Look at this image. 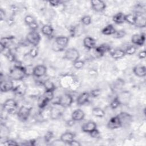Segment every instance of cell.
I'll use <instances>...</instances> for the list:
<instances>
[{"instance_id":"obj_1","label":"cell","mask_w":146,"mask_h":146,"mask_svg":"<svg viewBox=\"0 0 146 146\" xmlns=\"http://www.w3.org/2000/svg\"><path fill=\"white\" fill-rule=\"evenodd\" d=\"M27 72L26 67L21 65H15L10 71L9 78L12 80H22L26 75Z\"/></svg>"},{"instance_id":"obj_2","label":"cell","mask_w":146,"mask_h":146,"mask_svg":"<svg viewBox=\"0 0 146 146\" xmlns=\"http://www.w3.org/2000/svg\"><path fill=\"white\" fill-rule=\"evenodd\" d=\"M69 42V38L66 36H59L55 39L52 46V49L54 51H61L64 50Z\"/></svg>"},{"instance_id":"obj_3","label":"cell","mask_w":146,"mask_h":146,"mask_svg":"<svg viewBox=\"0 0 146 146\" xmlns=\"http://www.w3.org/2000/svg\"><path fill=\"white\" fill-rule=\"evenodd\" d=\"M73 99L72 96L69 94H64L59 96L57 100L53 103L54 104L59 105L63 108L70 107L72 103Z\"/></svg>"},{"instance_id":"obj_4","label":"cell","mask_w":146,"mask_h":146,"mask_svg":"<svg viewBox=\"0 0 146 146\" xmlns=\"http://www.w3.org/2000/svg\"><path fill=\"white\" fill-rule=\"evenodd\" d=\"M40 39L39 34L36 31H31L26 35V40L33 46H37Z\"/></svg>"},{"instance_id":"obj_5","label":"cell","mask_w":146,"mask_h":146,"mask_svg":"<svg viewBox=\"0 0 146 146\" xmlns=\"http://www.w3.org/2000/svg\"><path fill=\"white\" fill-rule=\"evenodd\" d=\"M18 107L17 102L13 99H7L2 104L3 110L8 113H13L16 111Z\"/></svg>"},{"instance_id":"obj_6","label":"cell","mask_w":146,"mask_h":146,"mask_svg":"<svg viewBox=\"0 0 146 146\" xmlns=\"http://www.w3.org/2000/svg\"><path fill=\"white\" fill-rule=\"evenodd\" d=\"M79 56V51L75 48H68L64 52V58L72 62L78 60Z\"/></svg>"},{"instance_id":"obj_7","label":"cell","mask_w":146,"mask_h":146,"mask_svg":"<svg viewBox=\"0 0 146 146\" xmlns=\"http://www.w3.org/2000/svg\"><path fill=\"white\" fill-rule=\"evenodd\" d=\"M31 113V108L23 106H21L18 112H17V117L18 119L22 121H26Z\"/></svg>"},{"instance_id":"obj_8","label":"cell","mask_w":146,"mask_h":146,"mask_svg":"<svg viewBox=\"0 0 146 146\" xmlns=\"http://www.w3.org/2000/svg\"><path fill=\"white\" fill-rule=\"evenodd\" d=\"M121 127H122V124L117 115L112 117L107 123V127L111 129H116Z\"/></svg>"},{"instance_id":"obj_9","label":"cell","mask_w":146,"mask_h":146,"mask_svg":"<svg viewBox=\"0 0 146 146\" xmlns=\"http://www.w3.org/2000/svg\"><path fill=\"white\" fill-rule=\"evenodd\" d=\"M14 87L13 80L10 78L9 79H5L3 81H1V91L2 92H7L10 91H13Z\"/></svg>"},{"instance_id":"obj_10","label":"cell","mask_w":146,"mask_h":146,"mask_svg":"<svg viewBox=\"0 0 146 146\" xmlns=\"http://www.w3.org/2000/svg\"><path fill=\"white\" fill-rule=\"evenodd\" d=\"M47 72V68L45 66L39 64L33 68V74L35 77L41 78L44 76Z\"/></svg>"},{"instance_id":"obj_11","label":"cell","mask_w":146,"mask_h":146,"mask_svg":"<svg viewBox=\"0 0 146 146\" xmlns=\"http://www.w3.org/2000/svg\"><path fill=\"white\" fill-rule=\"evenodd\" d=\"M91 5L92 9L96 12H101L103 11L106 7V5L105 2L101 0L91 1Z\"/></svg>"},{"instance_id":"obj_12","label":"cell","mask_w":146,"mask_h":146,"mask_svg":"<svg viewBox=\"0 0 146 146\" xmlns=\"http://www.w3.org/2000/svg\"><path fill=\"white\" fill-rule=\"evenodd\" d=\"M145 34L143 33L140 34H134L132 36L131 42L135 45L142 46L145 42Z\"/></svg>"},{"instance_id":"obj_13","label":"cell","mask_w":146,"mask_h":146,"mask_svg":"<svg viewBox=\"0 0 146 146\" xmlns=\"http://www.w3.org/2000/svg\"><path fill=\"white\" fill-rule=\"evenodd\" d=\"M85 116V113L80 109L75 110L71 114V119L75 121H79L82 120Z\"/></svg>"},{"instance_id":"obj_14","label":"cell","mask_w":146,"mask_h":146,"mask_svg":"<svg viewBox=\"0 0 146 146\" xmlns=\"http://www.w3.org/2000/svg\"><path fill=\"white\" fill-rule=\"evenodd\" d=\"M136 15V22L135 25L140 28H143L145 27L146 19L145 17L141 13H137Z\"/></svg>"},{"instance_id":"obj_15","label":"cell","mask_w":146,"mask_h":146,"mask_svg":"<svg viewBox=\"0 0 146 146\" xmlns=\"http://www.w3.org/2000/svg\"><path fill=\"white\" fill-rule=\"evenodd\" d=\"M133 72L138 77H144L146 75V68L144 66L137 65L133 67Z\"/></svg>"},{"instance_id":"obj_16","label":"cell","mask_w":146,"mask_h":146,"mask_svg":"<svg viewBox=\"0 0 146 146\" xmlns=\"http://www.w3.org/2000/svg\"><path fill=\"white\" fill-rule=\"evenodd\" d=\"M96 124L92 121H90L84 124L82 127V130L84 132L90 133L94 129H96Z\"/></svg>"},{"instance_id":"obj_17","label":"cell","mask_w":146,"mask_h":146,"mask_svg":"<svg viewBox=\"0 0 146 146\" xmlns=\"http://www.w3.org/2000/svg\"><path fill=\"white\" fill-rule=\"evenodd\" d=\"M95 49L97 54L99 55L100 56H102L107 52L110 51L111 50V47L110 46H109L108 44L104 43L98 47H96Z\"/></svg>"},{"instance_id":"obj_18","label":"cell","mask_w":146,"mask_h":146,"mask_svg":"<svg viewBox=\"0 0 146 146\" xmlns=\"http://www.w3.org/2000/svg\"><path fill=\"white\" fill-rule=\"evenodd\" d=\"M90 96V94L87 92H84L80 94L76 99L77 104H78L79 106H82L86 104L88 101Z\"/></svg>"},{"instance_id":"obj_19","label":"cell","mask_w":146,"mask_h":146,"mask_svg":"<svg viewBox=\"0 0 146 146\" xmlns=\"http://www.w3.org/2000/svg\"><path fill=\"white\" fill-rule=\"evenodd\" d=\"M83 45L86 48L91 50L95 48L96 41L92 38L90 36H87L83 39Z\"/></svg>"},{"instance_id":"obj_20","label":"cell","mask_w":146,"mask_h":146,"mask_svg":"<svg viewBox=\"0 0 146 146\" xmlns=\"http://www.w3.org/2000/svg\"><path fill=\"white\" fill-rule=\"evenodd\" d=\"M75 136V135L74 133L70 132H66L62 134L60 139L62 142L66 143L67 144L68 143H69L70 141L74 139Z\"/></svg>"},{"instance_id":"obj_21","label":"cell","mask_w":146,"mask_h":146,"mask_svg":"<svg viewBox=\"0 0 146 146\" xmlns=\"http://www.w3.org/2000/svg\"><path fill=\"white\" fill-rule=\"evenodd\" d=\"M113 21L116 24H121L125 22V14L119 12L115 14L112 17Z\"/></svg>"},{"instance_id":"obj_22","label":"cell","mask_w":146,"mask_h":146,"mask_svg":"<svg viewBox=\"0 0 146 146\" xmlns=\"http://www.w3.org/2000/svg\"><path fill=\"white\" fill-rule=\"evenodd\" d=\"M125 51L122 49H117L111 52V56L115 59H119L125 56Z\"/></svg>"},{"instance_id":"obj_23","label":"cell","mask_w":146,"mask_h":146,"mask_svg":"<svg viewBox=\"0 0 146 146\" xmlns=\"http://www.w3.org/2000/svg\"><path fill=\"white\" fill-rule=\"evenodd\" d=\"M41 31L43 35L47 36H50L52 35L54 30L51 26L49 25H44L42 26L41 29Z\"/></svg>"},{"instance_id":"obj_24","label":"cell","mask_w":146,"mask_h":146,"mask_svg":"<svg viewBox=\"0 0 146 146\" xmlns=\"http://www.w3.org/2000/svg\"><path fill=\"white\" fill-rule=\"evenodd\" d=\"M116 31L115 29L112 25H108L104 27L102 31L103 34L106 35H113Z\"/></svg>"},{"instance_id":"obj_25","label":"cell","mask_w":146,"mask_h":146,"mask_svg":"<svg viewBox=\"0 0 146 146\" xmlns=\"http://www.w3.org/2000/svg\"><path fill=\"white\" fill-rule=\"evenodd\" d=\"M26 90V86L25 84H19L18 86L14 87L13 90V91L17 95H22L25 93Z\"/></svg>"},{"instance_id":"obj_26","label":"cell","mask_w":146,"mask_h":146,"mask_svg":"<svg viewBox=\"0 0 146 146\" xmlns=\"http://www.w3.org/2000/svg\"><path fill=\"white\" fill-rule=\"evenodd\" d=\"M43 85L45 88V91H54L55 90V86L50 80L47 79L45 81L43 82Z\"/></svg>"},{"instance_id":"obj_27","label":"cell","mask_w":146,"mask_h":146,"mask_svg":"<svg viewBox=\"0 0 146 146\" xmlns=\"http://www.w3.org/2000/svg\"><path fill=\"white\" fill-rule=\"evenodd\" d=\"M92 115L97 117H103L105 115V112L103 109L99 107H94L92 110Z\"/></svg>"},{"instance_id":"obj_28","label":"cell","mask_w":146,"mask_h":146,"mask_svg":"<svg viewBox=\"0 0 146 146\" xmlns=\"http://www.w3.org/2000/svg\"><path fill=\"white\" fill-rule=\"evenodd\" d=\"M61 115H62V113L59 109L54 107L51 108L50 110V117L51 119H58Z\"/></svg>"},{"instance_id":"obj_29","label":"cell","mask_w":146,"mask_h":146,"mask_svg":"<svg viewBox=\"0 0 146 146\" xmlns=\"http://www.w3.org/2000/svg\"><path fill=\"white\" fill-rule=\"evenodd\" d=\"M125 22L132 25H135L136 22V15L132 14L125 15Z\"/></svg>"},{"instance_id":"obj_30","label":"cell","mask_w":146,"mask_h":146,"mask_svg":"<svg viewBox=\"0 0 146 146\" xmlns=\"http://www.w3.org/2000/svg\"><path fill=\"white\" fill-rule=\"evenodd\" d=\"M48 102H49V101L46 98H44V96L42 95L41 96L39 97V98L38 99V107L40 108L43 109L47 105Z\"/></svg>"},{"instance_id":"obj_31","label":"cell","mask_w":146,"mask_h":146,"mask_svg":"<svg viewBox=\"0 0 146 146\" xmlns=\"http://www.w3.org/2000/svg\"><path fill=\"white\" fill-rule=\"evenodd\" d=\"M119 116V117L120 118L121 124H122V126H123V124L124 123H127L128 121H129V120L131 119V116L125 112H121L120 113L119 115H117Z\"/></svg>"},{"instance_id":"obj_32","label":"cell","mask_w":146,"mask_h":146,"mask_svg":"<svg viewBox=\"0 0 146 146\" xmlns=\"http://www.w3.org/2000/svg\"><path fill=\"white\" fill-rule=\"evenodd\" d=\"M126 35V32L123 30H116L115 33L112 35L113 37L116 39H120L124 37Z\"/></svg>"},{"instance_id":"obj_33","label":"cell","mask_w":146,"mask_h":146,"mask_svg":"<svg viewBox=\"0 0 146 146\" xmlns=\"http://www.w3.org/2000/svg\"><path fill=\"white\" fill-rule=\"evenodd\" d=\"M125 54L128 55H132L134 54L136 51V47L134 45H131L128 46L125 50H124Z\"/></svg>"},{"instance_id":"obj_34","label":"cell","mask_w":146,"mask_h":146,"mask_svg":"<svg viewBox=\"0 0 146 146\" xmlns=\"http://www.w3.org/2000/svg\"><path fill=\"white\" fill-rule=\"evenodd\" d=\"M121 104V103L120 102V100H119V99L117 98V97H116L110 103V107L111 109L115 110Z\"/></svg>"},{"instance_id":"obj_35","label":"cell","mask_w":146,"mask_h":146,"mask_svg":"<svg viewBox=\"0 0 146 146\" xmlns=\"http://www.w3.org/2000/svg\"><path fill=\"white\" fill-rule=\"evenodd\" d=\"M25 22L26 23V24L27 25H28L29 26L31 25L32 24L34 23L35 22H36V21L33 16H31L30 15H27L25 18Z\"/></svg>"},{"instance_id":"obj_36","label":"cell","mask_w":146,"mask_h":146,"mask_svg":"<svg viewBox=\"0 0 146 146\" xmlns=\"http://www.w3.org/2000/svg\"><path fill=\"white\" fill-rule=\"evenodd\" d=\"M82 23L84 25H89L92 22V19H91V17L89 15H84L83 16L80 20Z\"/></svg>"},{"instance_id":"obj_37","label":"cell","mask_w":146,"mask_h":146,"mask_svg":"<svg viewBox=\"0 0 146 146\" xmlns=\"http://www.w3.org/2000/svg\"><path fill=\"white\" fill-rule=\"evenodd\" d=\"M84 65V61L82 60H76L75 62H73V66L74 67L77 69V70H79V69H81L83 67Z\"/></svg>"},{"instance_id":"obj_38","label":"cell","mask_w":146,"mask_h":146,"mask_svg":"<svg viewBox=\"0 0 146 146\" xmlns=\"http://www.w3.org/2000/svg\"><path fill=\"white\" fill-rule=\"evenodd\" d=\"M43 95L46 98L49 102L51 101L54 98V91H45Z\"/></svg>"},{"instance_id":"obj_39","label":"cell","mask_w":146,"mask_h":146,"mask_svg":"<svg viewBox=\"0 0 146 146\" xmlns=\"http://www.w3.org/2000/svg\"><path fill=\"white\" fill-rule=\"evenodd\" d=\"M38 48L37 46H33L29 51V55L31 58H35L38 55Z\"/></svg>"},{"instance_id":"obj_40","label":"cell","mask_w":146,"mask_h":146,"mask_svg":"<svg viewBox=\"0 0 146 146\" xmlns=\"http://www.w3.org/2000/svg\"><path fill=\"white\" fill-rule=\"evenodd\" d=\"M53 136H54V134H53L52 132L48 131L45 134V135L44 136V139L45 141H46V142L50 141L51 140V139L53 137Z\"/></svg>"},{"instance_id":"obj_41","label":"cell","mask_w":146,"mask_h":146,"mask_svg":"<svg viewBox=\"0 0 146 146\" xmlns=\"http://www.w3.org/2000/svg\"><path fill=\"white\" fill-rule=\"evenodd\" d=\"M3 145H18V143L14 140L9 139V140H6L3 143Z\"/></svg>"},{"instance_id":"obj_42","label":"cell","mask_w":146,"mask_h":146,"mask_svg":"<svg viewBox=\"0 0 146 146\" xmlns=\"http://www.w3.org/2000/svg\"><path fill=\"white\" fill-rule=\"evenodd\" d=\"M89 133L90 136L93 138H99L100 137V132L97 129H94Z\"/></svg>"},{"instance_id":"obj_43","label":"cell","mask_w":146,"mask_h":146,"mask_svg":"<svg viewBox=\"0 0 146 146\" xmlns=\"http://www.w3.org/2000/svg\"><path fill=\"white\" fill-rule=\"evenodd\" d=\"M91 96L92 97H97L98 96L100 95V90L99 89H95V90H93L91 91V93H90Z\"/></svg>"},{"instance_id":"obj_44","label":"cell","mask_w":146,"mask_h":146,"mask_svg":"<svg viewBox=\"0 0 146 146\" xmlns=\"http://www.w3.org/2000/svg\"><path fill=\"white\" fill-rule=\"evenodd\" d=\"M48 2L50 5L53 7H56L61 3V1H50Z\"/></svg>"},{"instance_id":"obj_45","label":"cell","mask_w":146,"mask_h":146,"mask_svg":"<svg viewBox=\"0 0 146 146\" xmlns=\"http://www.w3.org/2000/svg\"><path fill=\"white\" fill-rule=\"evenodd\" d=\"M68 145H71V146H80L81 144L79 142L77 141L76 140H75V139L72 140L71 141H70L69 143L67 144Z\"/></svg>"},{"instance_id":"obj_46","label":"cell","mask_w":146,"mask_h":146,"mask_svg":"<svg viewBox=\"0 0 146 146\" xmlns=\"http://www.w3.org/2000/svg\"><path fill=\"white\" fill-rule=\"evenodd\" d=\"M138 57L140 59H144L145 58V51L143 50V51H141L138 54Z\"/></svg>"},{"instance_id":"obj_47","label":"cell","mask_w":146,"mask_h":146,"mask_svg":"<svg viewBox=\"0 0 146 146\" xmlns=\"http://www.w3.org/2000/svg\"><path fill=\"white\" fill-rule=\"evenodd\" d=\"M5 11L2 9H1V10H0V18H1V20L2 21L5 18Z\"/></svg>"}]
</instances>
